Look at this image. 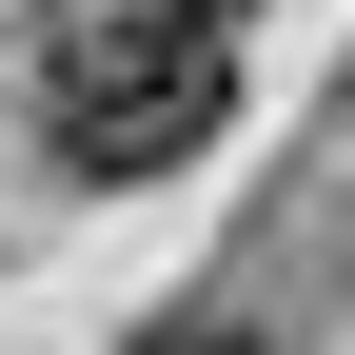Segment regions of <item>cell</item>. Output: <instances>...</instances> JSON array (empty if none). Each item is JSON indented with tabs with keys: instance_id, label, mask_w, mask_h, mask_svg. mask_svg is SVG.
Returning a JSON list of instances; mask_svg holds the SVG:
<instances>
[{
	"instance_id": "cell-1",
	"label": "cell",
	"mask_w": 355,
	"mask_h": 355,
	"mask_svg": "<svg viewBox=\"0 0 355 355\" xmlns=\"http://www.w3.org/2000/svg\"><path fill=\"white\" fill-rule=\"evenodd\" d=\"M40 158L99 178V198H158L178 158H217V119H237V20H198V0H99V20L40 40Z\"/></svg>"
},
{
	"instance_id": "cell-2",
	"label": "cell",
	"mask_w": 355,
	"mask_h": 355,
	"mask_svg": "<svg viewBox=\"0 0 355 355\" xmlns=\"http://www.w3.org/2000/svg\"><path fill=\"white\" fill-rule=\"evenodd\" d=\"M119 355H277V336H257V316H139Z\"/></svg>"
},
{
	"instance_id": "cell-3",
	"label": "cell",
	"mask_w": 355,
	"mask_h": 355,
	"mask_svg": "<svg viewBox=\"0 0 355 355\" xmlns=\"http://www.w3.org/2000/svg\"><path fill=\"white\" fill-rule=\"evenodd\" d=\"M198 20H237V0H198Z\"/></svg>"
}]
</instances>
